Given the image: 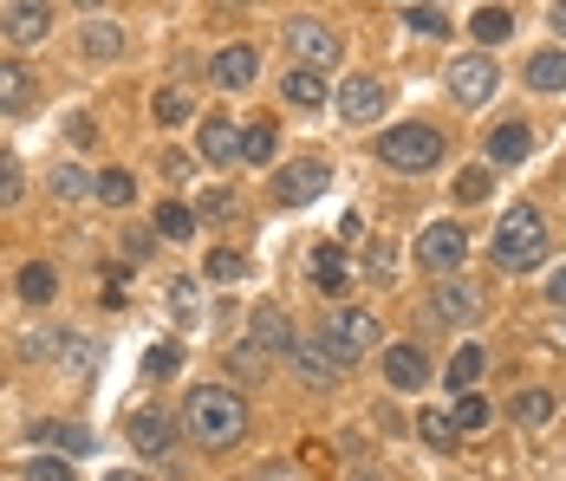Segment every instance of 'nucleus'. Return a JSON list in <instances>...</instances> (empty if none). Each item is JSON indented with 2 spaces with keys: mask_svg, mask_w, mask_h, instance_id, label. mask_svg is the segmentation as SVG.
<instances>
[{
  "mask_svg": "<svg viewBox=\"0 0 566 481\" xmlns=\"http://www.w3.org/2000/svg\"><path fill=\"white\" fill-rule=\"evenodd\" d=\"M254 332H261V345H293V332H286V313H281V306H261V313H254Z\"/></svg>",
  "mask_w": 566,
  "mask_h": 481,
  "instance_id": "nucleus-37",
  "label": "nucleus"
},
{
  "mask_svg": "<svg viewBox=\"0 0 566 481\" xmlns=\"http://www.w3.org/2000/svg\"><path fill=\"white\" fill-rule=\"evenodd\" d=\"M547 417H554V397H547V390H521V397H514V424L541 429Z\"/></svg>",
  "mask_w": 566,
  "mask_h": 481,
  "instance_id": "nucleus-28",
  "label": "nucleus"
},
{
  "mask_svg": "<svg viewBox=\"0 0 566 481\" xmlns=\"http://www.w3.org/2000/svg\"><path fill=\"white\" fill-rule=\"evenodd\" d=\"M53 293H59V273L46 268V261H33V268H20V300H27V306H46Z\"/></svg>",
  "mask_w": 566,
  "mask_h": 481,
  "instance_id": "nucleus-24",
  "label": "nucleus"
},
{
  "mask_svg": "<svg viewBox=\"0 0 566 481\" xmlns=\"http://www.w3.org/2000/svg\"><path fill=\"white\" fill-rule=\"evenodd\" d=\"M410 27H417V33H430V40H443V33H450L443 7H410Z\"/></svg>",
  "mask_w": 566,
  "mask_h": 481,
  "instance_id": "nucleus-41",
  "label": "nucleus"
},
{
  "mask_svg": "<svg viewBox=\"0 0 566 481\" xmlns=\"http://www.w3.org/2000/svg\"><path fill=\"white\" fill-rule=\"evenodd\" d=\"M228 365H234V372H241V377H248V372L261 377V365H268V358H261L254 345H234V352H228Z\"/></svg>",
  "mask_w": 566,
  "mask_h": 481,
  "instance_id": "nucleus-45",
  "label": "nucleus"
},
{
  "mask_svg": "<svg viewBox=\"0 0 566 481\" xmlns=\"http://www.w3.org/2000/svg\"><path fill=\"white\" fill-rule=\"evenodd\" d=\"M319 338L333 345V358H339V365H358V358L378 345V320H371L365 306H345V313H333V320H326V332H319Z\"/></svg>",
  "mask_w": 566,
  "mask_h": 481,
  "instance_id": "nucleus-4",
  "label": "nucleus"
},
{
  "mask_svg": "<svg viewBox=\"0 0 566 481\" xmlns=\"http://www.w3.org/2000/svg\"><path fill=\"white\" fill-rule=\"evenodd\" d=\"M274 144H281V137H274V124L241 130V157H248V163H268V157H274Z\"/></svg>",
  "mask_w": 566,
  "mask_h": 481,
  "instance_id": "nucleus-36",
  "label": "nucleus"
},
{
  "mask_svg": "<svg viewBox=\"0 0 566 481\" xmlns=\"http://www.w3.org/2000/svg\"><path fill=\"white\" fill-rule=\"evenodd\" d=\"M241 209L228 189H202V202H196V221H228V215Z\"/></svg>",
  "mask_w": 566,
  "mask_h": 481,
  "instance_id": "nucleus-39",
  "label": "nucleus"
},
{
  "mask_svg": "<svg viewBox=\"0 0 566 481\" xmlns=\"http://www.w3.org/2000/svg\"><path fill=\"white\" fill-rule=\"evenodd\" d=\"M53 189L65 196V202H78V196H98V176H85V169H72V163H65V169L53 176Z\"/></svg>",
  "mask_w": 566,
  "mask_h": 481,
  "instance_id": "nucleus-35",
  "label": "nucleus"
},
{
  "mask_svg": "<svg viewBox=\"0 0 566 481\" xmlns=\"http://www.w3.org/2000/svg\"><path fill=\"white\" fill-rule=\"evenodd\" d=\"M417 429H423V442H430V449H455V417H450V410H423Z\"/></svg>",
  "mask_w": 566,
  "mask_h": 481,
  "instance_id": "nucleus-31",
  "label": "nucleus"
},
{
  "mask_svg": "<svg viewBox=\"0 0 566 481\" xmlns=\"http://www.w3.org/2000/svg\"><path fill=\"white\" fill-rule=\"evenodd\" d=\"M254 79H261V53L254 46H222L216 53V85L222 92H248Z\"/></svg>",
  "mask_w": 566,
  "mask_h": 481,
  "instance_id": "nucleus-14",
  "label": "nucleus"
},
{
  "mask_svg": "<svg viewBox=\"0 0 566 481\" xmlns=\"http://www.w3.org/2000/svg\"><path fill=\"white\" fill-rule=\"evenodd\" d=\"M547 300H554V306H566V268L554 273V280H547Z\"/></svg>",
  "mask_w": 566,
  "mask_h": 481,
  "instance_id": "nucleus-47",
  "label": "nucleus"
},
{
  "mask_svg": "<svg viewBox=\"0 0 566 481\" xmlns=\"http://www.w3.org/2000/svg\"><path fill=\"white\" fill-rule=\"evenodd\" d=\"M27 98H33V79H27V65L0 59V111H20Z\"/></svg>",
  "mask_w": 566,
  "mask_h": 481,
  "instance_id": "nucleus-25",
  "label": "nucleus"
},
{
  "mask_svg": "<svg viewBox=\"0 0 566 481\" xmlns=\"http://www.w3.org/2000/svg\"><path fill=\"white\" fill-rule=\"evenodd\" d=\"M378 157L391 163V169H403V176H423V169L443 163V137L430 124H397V130L378 137Z\"/></svg>",
  "mask_w": 566,
  "mask_h": 481,
  "instance_id": "nucleus-3",
  "label": "nucleus"
},
{
  "mask_svg": "<svg viewBox=\"0 0 566 481\" xmlns=\"http://www.w3.org/2000/svg\"><path fill=\"white\" fill-rule=\"evenodd\" d=\"M157 234H164V241H189V234H196V209H189V202H164V209H157Z\"/></svg>",
  "mask_w": 566,
  "mask_h": 481,
  "instance_id": "nucleus-27",
  "label": "nucleus"
},
{
  "mask_svg": "<svg viewBox=\"0 0 566 481\" xmlns=\"http://www.w3.org/2000/svg\"><path fill=\"white\" fill-rule=\"evenodd\" d=\"M189 92H164V98H157V124H189Z\"/></svg>",
  "mask_w": 566,
  "mask_h": 481,
  "instance_id": "nucleus-40",
  "label": "nucleus"
},
{
  "mask_svg": "<svg viewBox=\"0 0 566 481\" xmlns=\"http://www.w3.org/2000/svg\"><path fill=\"white\" fill-rule=\"evenodd\" d=\"M20 189H27V182H20V163L0 157V209H13V202H20Z\"/></svg>",
  "mask_w": 566,
  "mask_h": 481,
  "instance_id": "nucleus-43",
  "label": "nucleus"
},
{
  "mask_svg": "<svg viewBox=\"0 0 566 481\" xmlns=\"http://www.w3.org/2000/svg\"><path fill=\"white\" fill-rule=\"evenodd\" d=\"M27 481H72V469H65L59 456H33V462H27Z\"/></svg>",
  "mask_w": 566,
  "mask_h": 481,
  "instance_id": "nucleus-44",
  "label": "nucleus"
},
{
  "mask_svg": "<svg viewBox=\"0 0 566 481\" xmlns=\"http://www.w3.org/2000/svg\"><path fill=\"white\" fill-rule=\"evenodd\" d=\"M455 429H462V436H469V429H482L489 424V404H482V397H475V390H462V397H455Z\"/></svg>",
  "mask_w": 566,
  "mask_h": 481,
  "instance_id": "nucleus-38",
  "label": "nucleus"
},
{
  "mask_svg": "<svg viewBox=\"0 0 566 481\" xmlns=\"http://www.w3.org/2000/svg\"><path fill=\"white\" fill-rule=\"evenodd\" d=\"M326 182H333V169L326 163H286L281 176H274V196H281L286 209H300V202H313V196H326Z\"/></svg>",
  "mask_w": 566,
  "mask_h": 481,
  "instance_id": "nucleus-9",
  "label": "nucleus"
},
{
  "mask_svg": "<svg viewBox=\"0 0 566 481\" xmlns=\"http://www.w3.org/2000/svg\"><path fill=\"white\" fill-rule=\"evenodd\" d=\"M547 20H554V33H560V40H566V0H560V7H554V13H547Z\"/></svg>",
  "mask_w": 566,
  "mask_h": 481,
  "instance_id": "nucleus-48",
  "label": "nucleus"
},
{
  "mask_svg": "<svg viewBox=\"0 0 566 481\" xmlns=\"http://www.w3.org/2000/svg\"><path fill=\"white\" fill-rule=\"evenodd\" d=\"M495 85H502V72H495V59L489 53H469L462 65H450V98L455 105H489Z\"/></svg>",
  "mask_w": 566,
  "mask_h": 481,
  "instance_id": "nucleus-7",
  "label": "nucleus"
},
{
  "mask_svg": "<svg viewBox=\"0 0 566 481\" xmlns=\"http://www.w3.org/2000/svg\"><path fill=\"white\" fill-rule=\"evenodd\" d=\"M78 46H85V59H98V65H112V59H124V33H117L112 20H92Z\"/></svg>",
  "mask_w": 566,
  "mask_h": 481,
  "instance_id": "nucleus-20",
  "label": "nucleus"
},
{
  "mask_svg": "<svg viewBox=\"0 0 566 481\" xmlns=\"http://www.w3.org/2000/svg\"><path fill=\"white\" fill-rule=\"evenodd\" d=\"M358 481H378V475H358Z\"/></svg>",
  "mask_w": 566,
  "mask_h": 481,
  "instance_id": "nucleus-51",
  "label": "nucleus"
},
{
  "mask_svg": "<svg viewBox=\"0 0 566 481\" xmlns=\"http://www.w3.org/2000/svg\"><path fill=\"white\" fill-rule=\"evenodd\" d=\"M182 429H189L202 449H234V442L248 436V404H241L234 390L202 384V390H189V404H182Z\"/></svg>",
  "mask_w": 566,
  "mask_h": 481,
  "instance_id": "nucleus-1",
  "label": "nucleus"
},
{
  "mask_svg": "<svg viewBox=\"0 0 566 481\" xmlns=\"http://www.w3.org/2000/svg\"><path fill=\"white\" fill-rule=\"evenodd\" d=\"M385 105H391V92H385L378 79H345L339 85V117L345 124H378Z\"/></svg>",
  "mask_w": 566,
  "mask_h": 481,
  "instance_id": "nucleus-10",
  "label": "nucleus"
},
{
  "mask_svg": "<svg viewBox=\"0 0 566 481\" xmlns=\"http://www.w3.org/2000/svg\"><path fill=\"white\" fill-rule=\"evenodd\" d=\"M417 261L430 273H455L469 261V234H462V221H430L423 228V241H417Z\"/></svg>",
  "mask_w": 566,
  "mask_h": 481,
  "instance_id": "nucleus-6",
  "label": "nucleus"
},
{
  "mask_svg": "<svg viewBox=\"0 0 566 481\" xmlns=\"http://www.w3.org/2000/svg\"><path fill=\"white\" fill-rule=\"evenodd\" d=\"M78 7H85V13H98V7H105V0H78Z\"/></svg>",
  "mask_w": 566,
  "mask_h": 481,
  "instance_id": "nucleus-50",
  "label": "nucleus"
},
{
  "mask_svg": "<svg viewBox=\"0 0 566 481\" xmlns=\"http://www.w3.org/2000/svg\"><path fill=\"white\" fill-rule=\"evenodd\" d=\"M385 384H391V390H423V384H430L423 345H391V352H385Z\"/></svg>",
  "mask_w": 566,
  "mask_h": 481,
  "instance_id": "nucleus-13",
  "label": "nucleus"
},
{
  "mask_svg": "<svg viewBox=\"0 0 566 481\" xmlns=\"http://www.w3.org/2000/svg\"><path fill=\"white\" fill-rule=\"evenodd\" d=\"M509 33H514V13H502V7H482V13H475V40H482V46H502Z\"/></svg>",
  "mask_w": 566,
  "mask_h": 481,
  "instance_id": "nucleus-29",
  "label": "nucleus"
},
{
  "mask_svg": "<svg viewBox=\"0 0 566 481\" xmlns=\"http://www.w3.org/2000/svg\"><path fill=\"white\" fill-rule=\"evenodd\" d=\"M534 150V130L527 124H495V137H489V157L495 163H521Z\"/></svg>",
  "mask_w": 566,
  "mask_h": 481,
  "instance_id": "nucleus-18",
  "label": "nucleus"
},
{
  "mask_svg": "<svg viewBox=\"0 0 566 481\" xmlns=\"http://www.w3.org/2000/svg\"><path fill=\"white\" fill-rule=\"evenodd\" d=\"M475 377H482V345H455V358H450V372H443V384L462 397V390H475Z\"/></svg>",
  "mask_w": 566,
  "mask_h": 481,
  "instance_id": "nucleus-23",
  "label": "nucleus"
},
{
  "mask_svg": "<svg viewBox=\"0 0 566 481\" xmlns=\"http://www.w3.org/2000/svg\"><path fill=\"white\" fill-rule=\"evenodd\" d=\"M46 33H53V7L46 0H13L7 7V40L13 46H40Z\"/></svg>",
  "mask_w": 566,
  "mask_h": 481,
  "instance_id": "nucleus-12",
  "label": "nucleus"
},
{
  "mask_svg": "<svg viewBox=\"0 0 566 481\" xmlns=\"http://www.w3.org/2000/svg\"><path fill=\"white\" fill-rule=\"evenodd\" d=\"M365 280H378V286L397 280V248L391 241H371V248H365Z\"/></svg>",
  "mask_w": 566,
  "mask_h": 481,
  "instance_id": "nucleus-30",
  "label": "nucleus"
},
{
  "mask_svg": "<svg viewBox=\"0 0 566 481\" xmlns=\"http://www.w3.org/2000/svg\"><path fill=\"white\" fill-rule=\"evenodd\" d=\"M547 261V221H541V209L534 202H521V209L502 215V228H495V268L509 273H527Z\"/></svg>",
  "mask_w": 566,
  "mask_h": 481,
  "instance_id": "nucleus-2",
  "label": "nucleus"
},
{
  "mask_svg": "<svg viewBox=\"0 0 566 481\" xmlns=\"http://www.w3.org/2000/svg\"><path fill=\"white\" fill-rule=\"evenodd\" d=\"M430 306H437V320H450V325H475V320H482V286L450 273V280L437 286V300H430Z\"/></svg>",
  "mask_w": 566,
  "mask_h": 481,
  "instance_id": "nucleus-11",
  "label": "nucleus"
},
{
  "mask_svg": "<svg viewBox=\"0 0 566 481\" xmlns=\"http://www.w3.org/2000/svg\"><path fill=\"white\" fill-rule=\"evenodd\" d=\"M59 365H65V372H72V377H98V345L72 332V338L59 345Z\"/></svg>",
  "mask_w": 566,
  "mask_h": 481,
  "instance_id": "nucleus-26",
  "label": "nucleus"
},
{
  "mask_svg": "<svg viewBox=\"0 0 566 481\" xmlns=\"http://www.w3.org/2000/svg\"><path fill=\"white\" fill-rule=\"evenodd\" d=\"M286 358H293V372L306 377V384H313V390H333V384H339V358H333V345H326V338H293V345H286Z\"/></svg>",
  "mask_w": 566,
  "mask_h": 481,
  "instance_id": "nucleus-8",
  "label": "nucleus"
},
{
  "mask_svg": "<svg viewBox=\"0 0 566 481\" xmlns=\"http://www.w3.org/2000/svg\"><path fill=\"white\" fill-rule=\"evenodd\" d=\"M345 280H352L345 248H319V254H313V286H319V293H345Z\"/></svg>",
  "mask_w": 566,
  "mask_h": 481,
  "instance_id": "nucleus-21",
  "label": "nucleus"
},
{
  "mask_svg": "<svg viewBox=\"0 0 566 481\" xmlns=\"http://www.w3.org/2000/svg\"><path fill=\"white\" fill-rule=\"evenodd\" d=\"M286 46H293V59H300L306 72L339 65V33H333L326 20H286Z\"/></svg>",
  "mask_w": 566,
  "mask_h": 481,
  "instance_id": "nucleus-5",
  "label": "nucleus"
},
{
  "mask_svg": "<svg viewBox=\"0 0 566 481\" xmlns=\"http://www.w3.org/2000/svg\"><path fill=\"white\" fill-rule=\"evenodd\" d=\"M286 105L319 111V105H326V79H319V72H306V65H300V72H286Z\"/></svg>",
  "mask_w": 566,
  "mask_h": 481,
  "instance_id": "nucleus-22",
  "label": "nucleus"
},
{
  "mask_svg": "<svg viewBox=\"0 0 566 481\" xmlns=\"http://www.w3.org/2000/svg\"><path fill=\"white\" fill-rule=\"evenodd\" d=\"M33 442H40V449L53 442L59 456H92V436H85L78 424H40V429H33Z\"/></svg>",
  "mask_w": 566,
  "mask_h": 481,
  "instance_id": "nucleus-19",
  "label": "nucleus"
},
{
  "mask_svg": "<svg viewBox=\"0 0 566 481\" xmlns=\"http://www.w3.org/2000/svg\"><path fill=\"white\" fill-rule=\"evenodd\" d=\"M489 189H495V169H462V176H455V202H462V209L482 202Z\"/></svg>",
  "mask_w": 566,
  "mask_h": 481,
  "instance_id": "nucleus-32",
  "label": "nucleus"
},
{
  "mask_svg": "<svg viewBox=\"0 0 566 481\" xmlns=\"http://www.w3.org/2000/svg\"><path fill=\"white\" fill-rule=\"evenodd\" d=\"M209 280H216V286H234V280H241V273H248V261H241V254H234V248H216V254H209Z\"/></svg>",
  "mask_w": 566,
  "mask_h": 481,
  "instance_id": "nucleus-34",
  "label": "nucleus"
},
{
  "mask_svg": "<svg viewBox=\"0 0 566 481\" xmlns=\"http://www.w3.org/2000/svg\"><path fill=\"white\" fill-rule=\"evenodd\" d=\"M202 157L209 163H234L241 157V130L228 117H202Z\"/></svg>",
  "mask_w": 566,
  "mask_h": 481,
  "instance_id": "nucleus-16",
  "label": "nucleus"
},
{
  "mask_svg": "<svg viewBox=\"0 0 566 481\" xmlns=\"http://www.w3.org/2000/svg\"><path fill=\"white\" fill-rule=\"evenodd\" d=\"M130 196H137V182H130L124 169H105V176H98V202H105V209H124Z\"/></svg>",
  "mask_w": 566,
  "mask_h": 481,
  "instance_id": "nucleus-33",
  "label": "nucleus"
},
{
  "mask_svg": "<svg viewBox=\"0 0 566 481\" xmlns=\"http://www.w3.org/2000/svg\"><path fill=\"white\" fill-rule=\"evenodd\" d=\"M105 481H144V475H137V469H112Z\"/></svg>",
  "mask_w": 566,
  "mask_h": 481,
  "instance_id": "nucleus-49",
  "label": "nucleus"
},
{
  "mask_svg": "<svg viewBox=\"0 0 566 481\" xmlns=\"http://www.w3.org/2000/svg\"><path fill=\"white\" fill-rule=\"evenodd\" d=\"M527 85H534V92H566V53L560 46H547V53L527 59Z\"/></svg>",
  "mask_w": 566,
  "mask_h": 481,
  "instance_id": "nucleus-17",
  "label": "nucleus"
},
{
  "mask_svg": "<svg viewBox=\"0 0 566 481\" xmlns=\"http://www.w3.org/2000/svg\"><path fill=\"white\" fill-rule=\"evenodd\" d=\"M130 442H137L144 456H164V449H170V417H164V410H130Z\"/></svg>",
  "mask_w": 566,
  "mask_h": 481,
  "instance_id": "nucleus-15",
  "label": "nucleus"
},
{
  "mask_svg": "<svg viewBox=\"0 0 566 481\" xmlns=\"http://www.w3.org/2000/svg\"><path fill=\"white\" fill-rule=\"evenodd\" d=\"M182 365V352L176 345H150V358H144V377H170Z\"/></svg>",
  "mask_w": 566,
  "mask_h": 481,
  "instance_id": "nucleus-42",
  "label": "nucleus"
},
{
  "mask_svg": "<svg viewBox=\"0 0 566 481\" xmlns=\"http://www.w3.org/2000/svg\"><path fill=\"white\" fill-rule=\"evenodd\" d=\"M170 300H176V313H189V306H196V280H176Z\"/></svg>",
  "mask_w": 566,
  "mask_h": 481,
  "instance_id": "nucleus-46",
  "label": "nucleus"
}]
</instances>
